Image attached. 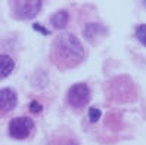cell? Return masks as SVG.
I'll list each match as a JSON object with an SVG mask.
<instances>
[{"label": "cell", "instance_id": "obj_1", "mask_svg": "<svg viewBox=\"0 0 146 145\" xmlns=\"http://www.w3.org/2000/svg\"><path fill=\"white\" fill-rule=\"evenodd\" d=\"M50 59L61 70H70L84 61V47L80 39L71 33H62L55 37L50 46Z\"/></svg>", "mask_w": 146, "mask_h": 145}, {"label": "cell", "instance_id": "obj_2", "mask_svg": "<svg viewBox=\"0 0 146 145\" xmlns=\"http://www.w3.org/2000/svg\"><path fill=\"white\" fill-rule=\"evenodd\" d=\"M92 99V90L87 83L72 84L66 92V102L74 110H83Z\"/></svg>", "mask_w": 146, "mask_h": 145}, {"label": "cell", "instance_id": "obj_3", "mask_svg": "<svg viewBox=\"0 0 146 145\" xmlns=\"http://www.w3.org/2000/svg\"><path fill=\"white\" fill-rule=\"evenodd\" d=\"M43 3L38 0H25V2H11L12 16L19 21H28L38 15Z\"/></svg>", "mask_w": 146, "mask_h": 145}, {"label": "cell", "instance_id": "obj_4", "mask_svg": "<svg viewBox=\"0 0 146 145\" xmlns=\"http://www.w3.org/2000/svg\"><path fill=\"white\" fill-rule=\"evenodd\" d=\"M34 129V122L27 116L15 117L9 122V135L15 139H27Z\"/></svg>", "mask_w": 146, "mask_h": 145}, {"label": "cell", "instance_id": "obj_5", "mask_svg": "<svg viewBox=\"0 0 146 145\" xmlns=\"http://www.w3.org/2000/svg\"><path fill=\"white\" fill-rule=\"evenodd\" d=\"M18 104V95L11 88L0 89V116L11 113Z\"/></svg>", "mask_w": 146, "mask_h": 145}, {"label": "cell", "instance_id": "obj_6", "mask_svg": "<svg viewBox=\"0 0 146 145\" xmlns=\"http://www.w3.org/2000/svg\"><path fill=\"white\" fill-rule=\"evenodd\" d=\"M106 34H108V28L105 25L99 24V22H89L84 27V37L87 39V41H90V43L100 41Z\"/></svg>", "mask_w": 146, "mask_h": 145}, {"label": "cell", "instance_id": "obj_7", "mask_svg": "<svg viewBox=\"0 0 146 145\" xmlns=\"http://www.w3.org/2000/svg\"><path fill=\"white\" fill-rule=\"evenodd\" d=\"M49 21H50V25H52L55 30H64L68 25V22H70V13L65 9H61V11H58L56 13H53L50 16Z\"/></svg>", "mask_w": 146, "mask_h": 145}, {"label": "cell", "instance_id": "obj_8", "mask_svg": "<svg viewBox=\"0 0 146 145\" xmlns=\"http://www.w3.org/2000/svg\"><path fill=\"white\" fill-rule=\"evenodd\" d=\"M13 68H15L13 59L6 53H0V80L9 77L13 71Z\"/></svg>", "mask_w": 146, "mask_h": 145}, {"label": "cell", "instance_id": "obj_9", "mask_svg": "<svg viewBox=\"0 0 146 145\" xmlns=\"http://www.w3.org/2000/svg\"><path fill=\"white\" fill-rule=\"evenodd\" d=\"M134 36H136V39L139 40L143 46H146V24L137 25L136 31H134Z\"/></svg>", "mask_w": 146, "mask_h": 145}, {"label": "cell", "instance_id": "obj_10", "mask_svg": "<svg viewBox=\"0 0 146 145\" xmlns=\"http://www.w3.org/2000/svg\"><path fill=\"white\" fill-rule=\"evenodd\" d=\"M100 117H102V113H100L99 108H94V107H90V108H89V120H90L92 123L99 122Z\"/></svg>", "mask_w": 146, "mask_h": 145}, {"label": "cell", "instance_id": "obj_11", "mask_svg": "<svg viewBox=\"0 0 146 145\" xmlns=\"http://www.w3.org/2000/svg\"><path fill=\"white\" fill-rule=\"evenodd\" d=\"M41 110H43V105L40 104L38 101H31V102H30V111H31L33 114L41 113Z\"/></svg>", "mask_w": 146, "mask_h": 145}, {"label": "cell", "instance_id": "obj_12", "mask_svg": "<svg viewBox=\"0 0 146 145\" xmlns=\"http://www.w3.org/2000/svg\"><path fill=\"white\" fill-rule=\"evenodd\" d=\"M33 28L36 30V31H40L41 34H44V36H49V34H50V31H49L47 28H44L43 25H40V24H34V25H33Z\"/></svg>", "mask_w": 146, "mask_h": 145}, {"label": "cell", "instance_id": "obj_13", "mask_svg": "<svg viewBox=\"0 0 146 145\" xmlns=\"http://www.w3.org/2000/svg\"><path fill=\"white\" fill-rule=\"evenodd\" d=\"M64 145H78V144H77L75 141H66V142H65Z\"/></svg>", "mask_w": 146, "mask_h": 145}, {"label": "cell", "instance_id": "obj_14", "mask_svg": "<svg viewBox=\"0 0 146 145\" xmlns=\"http://www.w3.org/2000/svg\"><path fill=\"white\" fill-rule=\"evenodd\" d=\"M143 6H145V7H146V2H143Z\"/></svg>", "mask_w": 146, "mask_h": 145}]
</instances>
